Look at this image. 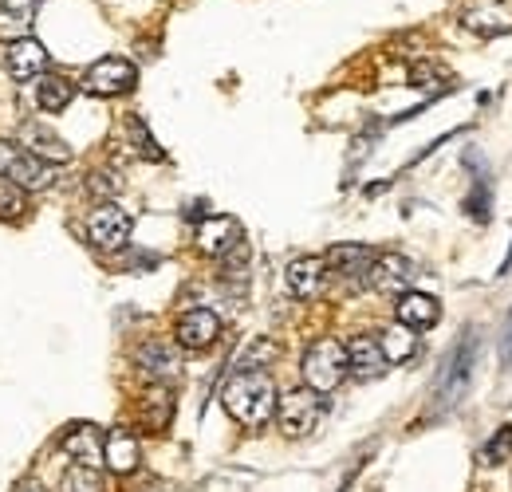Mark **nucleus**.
<instances>
[{"instance_id":"obj_24","label":"nucleus","mask_w":512,"mask_h":492,"mask_svg":"<svg viewBox=\"0 0 512 492\" xmlns=\"http://www.w3.org/2000/svg\"><path fill=\"white\" fill-rule=\"evenodd\" d=\"M28 32H32V8L28 4H4L0 8V40L16 44V40H28Z\"/></svg>"},{"instance_id":"obj_13","label":"nucleus","mask_w":512,"mask_h":492,"mask_svg":"<svg viewBox=\"0 0 512 492\" xmlns=\"http://www.w3.org/2000/svg\"><path fill=\"white\" fill-rule=\"evenodd\" d=\"M8 71H12L16 83H32V79H40V75L48 71V52H44V44L32 40V36L8 44Z\"/></svg>"},{"instance_id":"obj_18","label":"nucleus","mask_w":512,"mask_h":492,"mask_svg":"<svg viewBox=\"0 0 512 492\" xmlns=\"http://www.w3.org/2000/svg\"><path fill=\"white\" fill-rule=\"evenodd\" d=\"M347 363H351V374L363 378V382L379 378V374H386V367H390L383 355V347H379V339H371V335H355V339H351V347H347Z\"/></svg>"},{"instance_id":"obj_23","label":"nucleus","mask_w":512,"mask_h":492,"mask_svg":"<svg viewBox=\"0 0 512 492\" xmlns=\"http://www.w3.org/2000/svg\"><path fill=\"white\" fill-rule=\"evenodd\" d=\"M379 347H383L386 363L394 367V363H406V359H414V351H418V335H414L410 327H402V323H394L390 331H383V339H379Z\"/></svg>"},{"instance_id":"obj_19","label":"nucleus","mask_w":512,"mask_h":492,"mask_svg":"<svg viewBox=\"0 0 512 492\" xmlns=\"http://www.w3.org/2000/svg\"><path fill=\"white\" fill-rule=\"evenodd\" d=\"M170 418H174V394H170V386L158 382V386H150L146 398L138 402V422L150 433H162L170 426Z\"/></svg>"},{"instance_id":"obj_28","label":"nucleus","mask_w":512,"mask_h":492,"mask_svg":"<svg viewBox=\"0 0 512 492\" xmlns=\"http://www.w3.org/2000/svg\"><path fill=\"white\" fill-rule=\"evenodd\" d=\"M24 213V189L0 178V217H20Z\"/></svg>"},{"instance_id":"obj_29","label":"nucleus","mask_w":512,"mask_h":492,"mask_svg":"<svg viewBox=\"0 0 512 492\" xmlns=\"http://www.w3.org/2000/svg\"><path fill=\"white\" fill-rule=\"evenodd\" d=\"M465 209H469L477 221H485V217H489V182H485V174H477V178H473V193L465 197Z\"/></svg>"},{"instance_id":"obj_17","label":"nucleus","mask_w":512,"mask_h":492,"mask_svg":"<svg viewBox=\"0 0 512 492\" xmlns=\"http://www.w3.org/2000/svg\"><path fill=\"white\" fill-rule=\"evenodd\" d=\"M64 453L75 465H91L99 469L103 465V437L91 422H79V426H67L64 433Z\"/></svg>"},{"instance_id":"obj_11","label":"nucleus","mask_w":512,"mask_h":492,"mask_svg":"<svg viewBox=\"0 0 512 492\" xmlns=\"http://www.w3.org/2000/svg\"><path fill=\"white\" fill-rule=\"evenodd\" d=\"M103 461H107V469L111 473H119V477H127L138 469V461H142V445H138V437L134 430L127 426H115V430L103 437Z\"/></svg>"},{"instance_id":"obj_12","label":"nucleus","mask_w":512,"mask_h":492,"mask_svg":"<svg viewBox=\"0 0 512 492\" xmlns=\"http://www.w3.org/2000/svg\"><path fill=\"white\" fill-rule=\"evenodd\" d=\"M323 264H327L335 276H343V280H363V284H367L371 264H375V252L367 245H331L327 256H323Z\"/></svg>"},{"instance_id":"obj_5","label":"nucleus","mask_w":512,"mask_h":492,"mask_svg":"<svg viewBox=\"0 0 512 492\" xmlns=\"http://www.w3.org/2000/svg\"><path fill=\"white\" fill-rule=\"evenodd\" d=\"M138 83V71L134 63L123 60V56H103L87 67L83 75V91L87 95H99V99H115V95H127Z\"/></svg>"},{"instance_id":"obj_16","label":"nucleus","mask_w":512,"mask_h":492,"mask_svg":"<svg viewBox=\"0 0 512 492\" xmlns=\"http://www.w3.org/2000/svg\"><path fill=\"white\" fill-rule=\"evenodd\" d=\"M394 315H398L402 327L422 331V327H434L442 319V304L434 296H426V292H402L398 304H394Z\"/></svg>"},{"instance_id":"obj_2","label":"nucleus","mask_w":512,"mask_h":492,"mask_svg":"<svg viewBox=\"0 0 512 492\" xmlns=\"http://www.w3.org/2000/svg\"><path fill=\"white\" fill-rule=\"evenodd\" d=\"M304 382L308 390L316 394H331L347 374H351V363H347V347L339 339H316L304 355Z\"/></svg>"},{"instance_id":"obj_3","label":"nucleus","mask_w":512,"mask_h":492,"mask_svg":"<svg viewBox=\"0 0 512 492\" xmlns=\"http://www.w3.org/2000/svg\"><path fill=\"white\" fill-rule=\"evenodd\" d=\"M473 363H477V335H465V339H457V347L449 351L446 367L438 370V382H434V398H438L442 410L457 406V402L465 398L469 378H473Z\"/></svg>"},{"instance_id":"obj_21","label":"nucleus","mask_w":512,"mask_h":492,"mask_svg":"<svg viewBox=\"0 0 512 492\" xmlns=\"http://www.w3.org/2000/svg\"><path fill=\"white\" fill-rule=\"evenodd\" d=\"M134 363L146 370L154 382H166V378L178 374V355H174L166 343H142L138 355H134Z\"/></svg>"},{"instance_id":"obj_26","label":"nucleus","mask_w":512,"mask_h":492,"mask_svg":"<svg viewBox=\"0 0 512 492\" xmlns=\"http://www.w3.org/2000/svg\"><path fill=\"white\" fill-rule=\"evenodd\" d=\"M127 130H130V142H134V150H138L142 158H150V162H162V158H166V154H162V146L154 142V134L146 130V123H142L138 115H130Z\"/></svg>"},{"instance_id":"obj_4","label":"nucleus","mask_w":512,"mask_h":492,"mask_svg":"<svg viewBox=\"0 0 512 492\" xmlns=\"http://www.w3.org/2000/svg\"><path fill=\"white\" fill-rule=\"evenodd\" d=\"M323 410H327V406H323V394L300 386V390H288V394L280 398L276 418H280V430L288 433V437H308V433H316V426L323 422Z\"/></svg>"},{"instance_id":"obj_1","label":"nucleus","mask_w":512,"mask_h":492,"mask_svg":"<svg viewBox=\"0 0 512 492\" xmlns=\"http://www.w3.org/2000/svg\"><path fill=\"white\" fill-rule=\"evenodd\" d=\"M221 402L229 410V418L245 430H264L276 414V382L264 374V370H237L225 390H221Z\"/></svg>"},{"instance_id":"obj_31","label":"nucleus","mask_w":512,"mask_h":492,"mask_svg":"<svg viewBox=\"0 0 512 492\" xmlns=\"http://www.w3.org/2000/svg\"><path fill=\"white\" fill-rule=\"evenodd\" d=\"M12 492H48V489H44L36 477H24V481H16V489Z\"/></svg>"},{"instance_id":"obj_8","label":"nucleus","mask_w":512,"mask_h":492,"mask_svg":"<svg viewBox=\"0 0 512 492\" xmlns=\"http://www.w3.org/2000/svg\"><path fill=\"white\" fill-rule=\"evenodd\" d=\"M0 178L20 185L24 193H36V189H48V185H52V166H48L44 158H36V154L12 146V154H8V162H4V170H0Z\"/></svg>"},{"instance_id":"obj_30","label":"nucleus","mask_w":512,"mask_h":492,"mask_svg":"<svg viewBox=\"0 0 512 492\" xmlns=\"http://www.w3.org/2000/svg\"><path fill=\"white\" fill-rule=\"evenodd\" d=\"M87 189H91L95 197H115V193L123 189V178H119L115 170H95V174L87 178Z\"/></svg>"},{"instance_id":"obj_15","label":"nucleus","mask_w":512,"mask_h":492,"mask_svg":"<svg viewBox=\"0 0 512 492\" xmlns=\"http://www.w3.org/2000/svg\"><path fill=\"white\" fill-rule=\"evenodd\" d=\"M410 280H414V264H410L406 256H398V252L375 256L371 276H367V284H371L375 292H398V296H402V288H406Z\"/></svg>"},{"instance_id":"obj_7","label":"nucleus","mask_w":512,"mask_h":492,"mask_svg":"<svg viewBox=\"0 0 512 492\" xmlns=\"http://www.w3.org/2000/svg\"><path fill=\"white\" fill-rule=\"evenodd\" d=\"M461 24L473 36H509L512 32V0H465L461 8Z\"/></svg>"},{"instance_id":"obj_32","label":"nucleus","mask_w":512,"mask_h":492,"mask_svg":"<svg viewBox=\"0 0 512 492\" xmlns=\"http://www.w3.org/2000/svg\"><path fill=\"white\" fill-rule=\"evenodd\" d=\"M505 363H512V315H509V327H505Z\"/></svg>"},{"instance_id":"obj_22","label":"nucleus","mask_w":512,"mask_h":492,"mask_svg":"<svg viewBox=\"0 0 512 492\" xmlns=\"http://www.w3.org/2000/svg\"><path fill=\"white\" fill-rule=\"evenodd\" d=\"M75 99V83L64 79V75H40L36 83V103L44 115H60L67 103Z\"/></svg>"},{"instance_id":"obj_14","label":"nucleus","mask_w":512,"mask_h":492,"mask_svg":"<svg viewBox=\"0 0 512 492\" xmlns=\"http://www.w3.org/2000/svg\"><path fill=\"white\" fill-rule=\"evenodd\" d=\"M323 276H327L323 256H300V260H292L288 272H284L288 292H292L296 300H316L323 288Z\"/></svg>"},{"instance_id":"obj_25","label":"nucleus","mask_w":512,"mask_h":492,"mask_svg":"<svg viewBox=\"0 0 512 492\" xmlns=\"http://www.w3.org/2000/svg\"><path fill=\"white\" fill-rule=\"evenodd\" d=\"M60 492H103V477L91 465H71L60 481Z\"/></svg>"},{"instance_id":"obj_27","label":"nucleus","mask_w":512,"mask_h":492,"mask_svg":"<svg viewBox=\"0 0 512 492\" xmlns=\"http://www.w3.org/2000/svg\"><path fill=\"white\" fill-rule=\"evenodd\" d=\"M512 457V426H501V430L489 437V445L481 449V461L485 465H501Z\"/></svg>"},{"instance_id":"obj_9","label":"nucleus","mask_w":512,"mask_h":492,"mask_svg":"<svg viewBox=\"0 0 512 492\" xmlns=\"http://www.w3.org/2000/svg\"><path fill=\"white\" fill-rule=\"evenodd\" d=\"M241 245H245V233H241L237 217H205L197 225V248L205 256H225V252H233Z\"/></svg>"},{"instance_id":"obj_6","label":"nucleus","mask_w":512,"mask_h":492,"mask_svg":"<svg viewBox=\"0 0 512 492\" xmlns=\"http://www.w3.org/2000/svg\"><path fill=\"white\" fill-rule=\"evenodd\" d=\"M130 229H134L130 213L119 209L115 201H103V205L91 209V217H87V237H91V245L103 248V252H115V248L127 245Z\"/></svg>"},{"instance_id":"obj_10","label":"nucleus","mask_w":512,"mask_h":492,"mask_svg":"<svg viewBox=\"0 0 512 492\" xmlns=\"http://www.w3.org/2000/svg\"><path fill=\"white\" fill-rule=\"evenodd\" d=\"M217 335H221V319L209 308L186 311V315L178 319V327H174V339H178L186 351H205V347H213Z\"/></svg>"},{"instance_id":"obj_20","label":"nucleus","mask_w":512,"mask_h":492,"mask_svg":"<svg viewBox=\"0 0 512 492\" xmlns=\"http://www.w3.org/2000/svg\"><path fill=\"white\" fill-rule=\"evenodd\" d=\"M20 142L28 146V154L44 158L48 166H52V162H67V158H71V150H67L64 138H56L52 130H44L40 123H28V126H24V130H20Z\"/></svg>"}]
</instances>
